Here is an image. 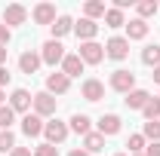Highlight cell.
Wrapping results in <instances>:
<instances>
[{
    "mask_svg": "<svg viewBox=\"0 0 160 156\" xmlns=\"http://www.w3.org/2000/svg\"><path fill=\"white\" fill-rule=\"evenodd\" d=\"M65 55H68V52H65L62 40H46V43H43V49H40V58H43V64H49V67L62 64Z\"/></svg>",
    "mask_w": 160,
    "mask_h": 156,
    "instance_id": "cell-1",
    "label": "cell"
},
{
    "mask_svg": "<svg viewBox=\"0 0 160 156\" xmlns=\"http://www.w3.org/2000/svg\"><path fill=\"white\" fill-rule=\"evenodd\" d=\"M111 89L120 92V95H129V92L136 89V74H132V71H123V67L114 71V74H111Z\"/></svg>",
    "mask_w": 160,
    "mask_h": 156,
    "instance_id": "cell-2",
    "label": "cell"
},
{
    "mask_svg": "<svg viewBox=\"0 0 160 156\" xmlns=\"http://www.w3.org/2000/svg\"><path fill=\"white\" fill-rule=\"evenodd\" d=\"M31 107H34V113L43 119V117H56V107H59V101H56V98L43 89V92H37V95H34V104H31Z\"/></svg>",
    "mask_w": 160,
    "mask_h": 156,
    "instance_id": "cell-3",
    "label": "cell"
},
{
    "mask_svg": "<svg viewBox=\"0 0 160 156\" xmlns=\"http://www.w3.org/2000/svg\"><path fill=\"white\" fill-rule=\"evenodd\" d=\"M77 55H80V61H83V64H99V61L105 58V46H102V43H96V40L80 43Z\"/></svg>",
    "mask_w": 160,
    "mask_h": 156,
    "instance_id": "cell-4",
    "label": "cell"
},
{
    "mask_svg": "<svg viewBox=\"0 0 160 156\" xmlns=\"http://www.w3.org/2000/svg\"><path fill=\"white\" fill-rule=\"evenodd\" d=\"M68 132H71V129H68V122H62V119H49V122L43 126L46 144H52V147H56V144H62V141L68 138Z\"/></svg>",
    "mask_w": 160,
    "mask_h": 156,
    "instance_id": "cell-5",
    "label": "cell"
},
{
    "mask_svg": "<svg viewBox=\"0 0 160 156\" xmlns=\"http://www.w3.org/2000/svg\"><path fill=\"white\" fill-rule=\"evenodd\" d=\"M105 55L114 61H123L126 55H129V40L126 37H111L108 43H105Z\"/></svg>",
    "mask_w": 160,
    "mask_h": 156,
    "instance_id": "cell-6",
    "label": "cell"
},
{
    "mask_svg": "<svg viewBox=\"0 0 160 156\" xmlns=\"http://www.w3.org/2000/svg\"><path fill=\"white\" fill-rule=\"evenodd\" d=\"M31 104H34V95H31L28 89H12L9 107H12L16 113H31Z\"/></svg>",
    "mask_w": 160,
    "mask_h": 156,
    "instance_id": "cell-7",
    "label": "cell"
},
{
    "mask_svg": "<svg viewBox=\"0 0 160 156\" xmlns=\"http://www.w3.org/2000/svg\"><path fill=\"white\" fill-rule=\"evenodd\" d=\"M25 21H28V9L22 3H9L3 9V25L6 28H16V25H25Z\"/></svg>",
    "mask_w": 160,
    "mask_h": 156,
    "instance_id": "cell-8",
    "label": "cell"
},
{
    "mask_svg": "<svg viewBox=\"0 0 160 156\" xmlns=\"http://www.w3.org/2000/svg\"><path fill=\"white\" fill-rule=\"evenodd\" d=\"M68 89H71V80L65 77L62 71H56V74H49V77H46V92H49L52 98H56V95H65Z\"/></svg>",
    "mask_w": 160,
    "mask_h": 156,
    "instance_id": "cell-9",
    "label": "cell"
},
{
    "mask_svg": "<svg viewBox=\"0 0 160 156\" xmlns=\"http://www.w3.org/2000/svg\"><path fill=\"white\" fill-rule=\"evenodd\" d=\"M80 95L86 98V101H102L105 98V83L102 80H83V86H80Z\"/></svg>",
    "mask_w": 160,
    "mask_h": 156,
    "instance_id": "cell-10",
    "label": "cell"
},
{
    "mask_svg": "<svg viewBox=\"0 0 160 156\" xmlns=\"http://www.w3.org/2000/svg\"><path fill=\"white\" fill-rule=\"evenodd\" d=\"M31 16H34V21H37V25H49V28H52V25H56V19H59L52 3H37Z\"/></svg>",
    "mask_w": 160,
    "mask_h": 156,
    "instance_id": "cell-11",
    "label": "cell"
},
{
    "mask_svg": "<svg viewBox=\"0 0 160 156\" xmlns=\"http://www.w3.org/2000/svg\"><path fill=\"white\" fill-rule=\"evenodd\" d=\"M83 67H86V64L80 61V55H77V52H68V55H65V61H62V74H65L68 80L80 77V74H83Z\"/></svg>",
    "mask_w": 160,
    "mask_h": 156,
    "instance_id": "cell-12",
    "label": "cell"
},
{
    "mask_svg": "<svg viewBox=\"0 0 160 156\" xmlns=\"http://www.w3.org/2000/svg\"><path fill=\"white\" fill-rule=\"evenodd\" d=\"M74 34L80 37V43H89V40L99 34V25L92 19H80V21H74Z\"/></svg>",
    "mask_w": 160,
    "mask_h": 156,
    "instance_id": "cell-13",
    "label": "cell"
},
{
    "mask_svg": "<svg viewBox=\"0 0 160 156\" xmlns=\"http://www.w3.org/2000/svg\"><path fill=\"white\" fill-rule=\"evenodd\" d=\"M43 126H46V122H43L37 113H25V117H22V132H25L28 138L43 135Z\"/></svg>",
    "mask_w": 160,
    "mask_h": 156,
    "instance_id": "cell-14",
    "label": "cell"
},
{
    "mask_svg": "<svg viewBox=\"0 0 160 156\" xmlns=\"http://www.w3.org/2000/svg\"><path fill=\"white\" fill-rule=\"evenodd\" d=\"M40 64H43V58H40L37 52H31V49L19 55V71H22V74H28V77H31V74H37Z\"/></svg>",
    "mask_w": 160,
    "mask_h": 156,
    "instance_id": "cell-15",
    "label": "cell"
},
{
    "mask_svg": "<svg viewBox=\"0 0 160 156\" xmlns=\"http://www.w3.org/2000/svg\"><path fill=\"white\" fill-rule=\"evenodd\" d=\"M120 132V117L117 113H105V117H99V135L111 138Z\"/></svg>",
    "mask_w": 160,
    "mask_h": 156,
    "instance_id": "cell-16",
    "label": "cell"
},
{
    "mask_svg": "<svg viewBox=\"0 0 160 156\" xmlns=\"http://www.w3.org/2000/svg\"><path fill=\"white\" fill-rule=\"evenodd\" d=\"M68 129L77 132V135H89L92 132V119L86 117V113H74V117L68 119Z\"/></svg>",
    "mask_w": 160,
    "mask_h": 156,
    "instance_id": "cell-17",
    "label": "cell"
},
{
    "mask_svg": "<svg viewBox=\"0 0 160 156\" xmlns=\"http://www.w3.org/2000/svg\"><path fill=\"white\" fill-rule=\"evenodd\" d=\"M145 37H148V21H142V19L126 21V40H145Z\"/></svg>",
    "mask_w": 160,
    "mask_h": 156,
    "instance_id": "cell-18",
    "label": "cell"
},
{
    "mask_svg": "<svg viewBox=\"0 0 160 156\" xmlns=\"http://www.w3.org/2000/svg\"><path fill=\"white\" fill-rule=\"evenodd\" d=\"M49 31H52V40H62L65 34H71V31H74V19H71V16H59L56 25H52Z\"/></svg>",
    "mask_w": 160,
    "mask_h": 156,
    "instance_id": "cell-19",
    "label": "cell"
},
{
    "mask_svg": "<svg viewBox=\"0 0 160 156\" xmlns=\"http://www.w3.org/2000/svg\"><path fill=\"white\" fill-rule=\"evenodd\" d=\"M105 12H108V6H105V0H89L86 6H83V19H105Z\"/></svg>",
    "mask_w": 160,
    "mask_h": 156,
    "instance_id": "cell-20",
    "label": "cell"
},
{
    "mask_svg": "<svg viewBox=\"0 0 160 156\" xmlns=\"http://www.w3.org/2000/svg\"><path fill=\"white\" fill-rule=\"evenodd\" d=\"M148 92H145V89H132V92H129V95H126V107H129V110H142V107H145V104H148Z\"/></svg>",
    "mask_w": 160,
    "mask_h": 156,
    "instance_id": "cell-21",
    "label": "cell"
},
{
    "mask_svg": "<svg viewBox=\"0 0 160 156\" xmlns=\"http://www.w3.org/2000/svg\"><path fill=\"white\" fill-rule=\"evenodd\" d=\"M102 147H105V135H99V132L83 135V150H86V153H99Z\"/></svg>",
    "mask_w": 160,
    "mask_h": 156,
    "instance_id": "cell-22",
    "label": "cell"
},
{
    "mask_svg": "<svg viewBox=\"0 0 160 156\" xmlns=\"http://www.w3.org/2000/svg\"><path fill=\"white\" fill-rule=\"evenodd\" d=\"M157 9H160L157 0H142V3H136V12H139L142 21H148L151 16H157Z\"/></svg>",
    "mask_w": 160,
    "mask_h": 156,
    "instance_id": "cell-23",
    "label": "cell"
},
{
    "mask_svg": "<svg viewBox=\"0 0 160 156\" xmlns=\"http://www.w3.org/2000/svg\"><path fill=\"white\" fill-rule=\"evenodd\" d=\"M105 25H108V28H126V19H123V9H114V6H111V9L105 12Z\"/></svg>",
    "mask_w": 160,
    "mask_h": 156,
    "instance_id": "cell-24",
    "label": "cell"
},
{
    "mask_svg": "<svg viewBox=\"0 0 160 156\" xmlns=\"http://www.w3.org/2000/svg\"><path fill=\"white\" fill-rule=\"evenodd\" d=\"M142 61L148 67H160V46H145L142 49Z\"/></svg>",
    "mask_w": 160,
    "mask_h": 156,
    "instance_id": "cell-25",
    "label": "cell"
},
{
    "mask_svg": "<svg viewBox=\"0 0 160 156\" xmlns=\"http://www.w3.org/2000/svg\"><path fill=\"white\" fill-rule=\"evenodd\" d=\"M126 147H129V156H139V153H145L148 141H145V135H129V141H126Z\"/></svg>",
    "mask_w": 160,
    "mask_h": 156,
    "instance_id": "cell-26",
    "label": "cell"
},
{
    "mask_svg": "<svg viewBox=\"0 0 160 156\" xmlns=\"http://www.w3.org/2000/svg\"><path fill=\"white\" fill-rule=\"evenodd\" d=\"M12 122H16V110H12L9 104H3V107H0V132H9Z\"/></svg>",
    "mask_w": 160,
    "mask_h": 156,
    "instance_id": "cell-27",
    "label": "cell"
},
{
    "mask_svg": "<svg viewBox=\"0 0 160 156\" xmlns=\"http://www.w3.org/2000/svg\"><path fill=\"white\" fill-rule=\"evenodd\" d=\"M142 113H145L148 122H151V119H160V98H148V104L142 107Z\"/></svg>",
    "mask_w": 160,
    "mask_h": 156,
    "instance_id": "cell-28",
    "label": "cell"
},
{
    "mask_svg": "<svg viewBox=\"0 0 160 156\" xmlns=\"http://www.w3.org/2000/svg\"><path fill=\"white\" fill-rule=\"evenodd\" d=\"M142 135H145V141H160V119H151V122H145Z\"/></svg>",
    "mask_w": 160,
    "mask_h": 156,
    "instance_id": "cell-29",
    "label": "cell"
},
{
    "mask_svg": "<svg viewBox=\"0 0 160 156\" xmlns=\"http://www.w3.org/2000/svg\"><path fill=\"white\" fill-rule=\"evenodd\" d=\"M16 150V135L12 132H0V153H12Z\"/></svg>",
    "mask_w": 160,
    "mask_h": 156,
    "instance_id": "cell-30",
    "label": "cell"
},
{
    "mask_svg": "<svg viewBox=\"0 0 160 156\" xmlns=\"http://www.w3.org/2000/svg\"><path fill=\"white\" fill-rule=\"evenodd\" d=\"M34 156H59V147H52V144H37V147H34Z\"/></svg>",
    "mask_w": 160,
    "mask_h": 156,
    "instance_id": "cell-31",
    "label": "cell"
},
{
    "mask_svg": "<svg viewBox=\"0 0 160 156\" xmlns=\"http://www.w3.org/2000/svg\"><path fill=\"white\" fill-rule=\"evenodd\" d=\"M145 156H160V141H151L145 147Z\"/></svg>",
    "mask_w": 160,
    "mask_h": 156,
    "instance_id": "cell-32",
    "label": "cell"
},
{
    "mask_svg": "<svg viewBox=\"0 0 160 156\" xmlns=\"http://www.w3.org/2000/svg\"><path fill=\"white\" fill-rule=\"evenodd\" d=\"M9 37H12V34H9V28L0 21V46H6V43H9Z\"/></svg>",
    "mask_w": 160,
    "mask_h": 156,
    "instance_id": "cell-33",
    "label": "cell"
},
{
    "mask_svg": "<svg viewBox=\"0 0 160 156\" xmlns=\"http://www.w3.org/2000/svg\"><path fill=\"white\" fill-rule=\"evenodd\" d=\"M6 83H9V71H6V67H0V89H3Z\"/></svg>",
    "mask_w": 160,
    "mask_h": 156,
    "instance_id": "cell-34",
    "label": "cell"
},
{
    "mask_svg": "<svg viewBox=\"0 0 160 156\" xmlns=\"http://www.w3.org/2000/svg\"><path fill=\"white\" fill-rule=\"evenodd\" d=\"M9 156H31V150H28V147H16Z\"/></svg>",
    "mask_w": 160,
    "mask_h": 156,
    "instance_id": "cell-35",
    "label": "cell"
},
{
    "mask_svg": "<svg viewBox=\"0 0 160 156\" xmlns=\"http://www.w3.org/2000/svg\"><path fill=\"white\" fill-rule=\"evenodd\" d=\"M68 156H89V153H86L83 147H77V150H71V153H68Z\"/></svg>",
    "mask_w": 160,
    "mask_h": 156,
    "instance_id": "cell-36",
    "label": "cell"
},
{
    "mask_svg": "<svg viewBox=\"0 0 160 156\" xmlns=\"http://www.w3.org/2000/svg\"><path fill=\"white\" fill-rule=\"evenodd\" d=\"M6 52H9V49H6V46H0V67H3V61H6Z\"/></svg>",
    "mask_w": 160,
    "mask_h": 156,
    "instance_id": "cell-37",
    "label": "cell"
},
{
    "mask_svg": "<svg viewBox=\"0 0 160 156\" xmlns=\"http://www.w3.org/2000/svg\"><path fill=\"white\" fill-rule=\"evenodd\" d=\"M151 77H154V83L160 86V67H154V74H151Z\"/></svg>",
    "mask_w": 160,
    "mask_h": 156,
    "instance_id": "cell-38",
    "label": "cell"
},
{
    "mask_svg": "<svg viewBox=\"0 0 160 156\" xmlns=\"http://www.w3.org/2000/svg\"><path fill=\"white\" fill-rule=\"evenodd\" d=\"M3 98H6V92H3V89H0V107H3Z\"/></svg>",
    "mask_w": 160,
    "mask_h": 156,
    "instance_id": "cell-39",
    "label": "cell"
},
{
    "mask_svg": "<svg viewBox=\"0 0 160 156\" xmlns=\"http://www.w3.org/2000/svg\"><path fill=\"white\" fill-rule=\"evenodd\" d=\"M117 156H129V153H117Z\"/></svg>",
    "mask_w": 160,
    "mask_h": 156,
    "instance_id": "cell-40",
    "label": "cell"
},
{
    "mask_svg": "<svg viewBox=\"0 0 160 156\" xmlns=\"http://www.w3.org/2000/svg\"><path fill=\"white\" fill-rule=\"evenodd\" d=\"M139 156H145V153H139Z\"/></svg>",
    "mask_w": 160,
    "mask_h": 156,
    "instance_id": "cell-41",
    "label": "cell"
}]
</instances>
